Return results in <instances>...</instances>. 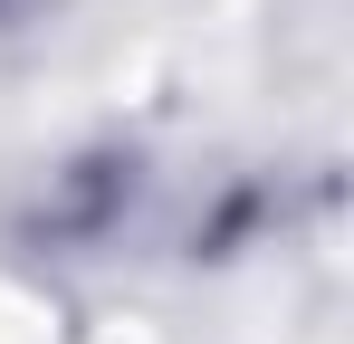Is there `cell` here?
Instances as JSON below:
<instances>
[{
	"instance_id": "cell-2",
	"label": "cell",
	"mask_w": 354,
	"mask_h": 344,
	"mask_svg": "<svg viewBox=\"0 0 354 344\" xmlns=\"http://www.w3.org/2000/svg\"><path fill=\"white\" fill-rule=\"evenodd\" d=\"M67 0H0V48H19V39H39L48 19H58Z\"/></svg>"
},
{
	"instance_id": "cell-1",
	"label": "cell",
	"mask_w": 354,
	"mask_h": 344,
	"mask_svg": "<svg viewBox=\"0 0 354 344\" xmlns=\"http://www.w3.org/2000/svg\"><path fill=\"white\" fill-rule=\"evenodd\" d=\"M144 191H153L144 144L96 134V144L58 153V163L29 182V201H19V239H29V249H48V258H96V249H115L124 229H134Z\"/></svg>"
}]
</instances>
